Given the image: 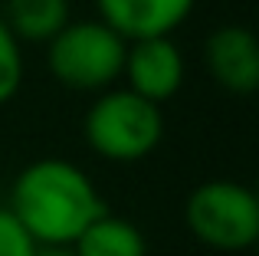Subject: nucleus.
<instances>
[{"instance_id": "f03ea898", "label": "nucleus", "mask_w": 259, "mask_h": 256, "mask_svg": "<svg viewBox=\"0 0 259 256\" xmlns=\"http://www.w3.org/2000/svg\"><path fill=\"white\" fill-rule=\"evenodd\" d=\"M128 43L102 20H76L66 23L50 39L46 63L63 86L79 92H99L112 86L125 69Z\"/></svg>"}, {"instance_id": "9d476101", "label": "nucleus", "mask_w": 259, "mask_h": 256, "mask_svg": "<svg viewBox=\"0 0 259 256\" xmlns=\"http://www.w3.org/2000/svg\"><path fill=\"white\" fill-rule=\"evenodd\" d=\"M20 86H23V50L0 17V105L10 102L20 92Z\"/></svg>"}, {"instance_id": "f257e3e1", "label": "nucleus", "mask_w": 259, "mask_h": 256, "mask_svg": "<svg viewBox=\"0 0 259 256\" xmlns=\"http://www.w3.org/2000/svg\"><path fill=\"white\" fill-rule=\"evenodd\" d=\"M10 210L39 246H72L108 207L82 167L63 158H43L13 181Z\"/></svg>"}, {"instance_id": "9b49d317", "label": "nucleus", "mask_w": 259, "mask_h": 256, "mask_svg": "<svg viewBox=\"0 0 259 256\" xmlns=\"http://www.w3.org/2000/svg\"><path fill=\"white\" fill-rule=\"evenodd\" d=\"M39 243L30 237L10 207H0V256H36Z\"/></svg>"}, {"instance_id": "7ed1b4c3", "label": "nucleus", "mask_w": 259, "mask_h": 256, "mask_svg": "<svg viewBox=\"0 0 259 256\" xmlns=\"http://www.w3.org/2000/svg\"><path fill=\"white\" fill-rule=\"evenodd\" d=\"M164 135L161 109L132 89L105 92L85 115V141L105 161H141Z\"/></svg>"}, {"instance_id": "20e7f679", "label": "nucleus", "mask_w": 259, "mask_h": 256, "mask_svg": "<svg viewBox=\"0 0 259 256\" xmlns=\"http://www.w3.org/2000/svg\"><path fill=\"white\" fill-rule=\"evenodd\" d=\"M187 227L213 250H249L259 240V200L236 181H207L187 200Z\"/></svg>"}, {"instance_id": "423d86ee", "label": "nucleus", "mask_w": 259, "mask_h": 256, "mask_svg": "<svg viewBox=\"0 0 259 256\" xmlns=\"http://www.w3.org/2000/svg\"><path fill=\"white\" fill-rule=\"evenodd\" d=\"M95 4L102 23H108L125 43L171 36L194 10V0H95Z\"/></svg>"}, {"instance_id": "6e6552de", "label": "nucleus", "mask_w": 259, "mask_h": 256, "mask_svg": "<svg viewBox=\"0 0 259 256\" xmlns=\"http://www.w3.org/2000/svg\"><path fill=\"white\" fill-rule=\"evenodd\" d=\"M76 256H148V243L135 224L115 214H102L69 246Z\"/></svg>"}, {"instance_id": "39448f33", "label": "nucleus", "mask_w": 259, "mask_h": 256, "mask_svg": "<svg viewBox=\"0 0 259 256\" xmlns=\"http://www.w3.org/2000/svg\"><path fill=\"white\" fill-rule=\"evenodd\" d=\"M128 89L148 102H164L171 99L184 82V56L171 43V36H151V39H135L125 53V69Z\"/></svg>"}, {"instance_id": "1a4fd4ad", "label": "nucleus", "mask_w": 259, "mask_h": 256, "mask_svg": "<svg viewBox=\"0 0 259 256\" xmlns=\"http://www.w3.org/2000/svg\"><path fill=\"white\" fill-rule=\"evenodd\" d=\"M4 23L26 43H50L69 23V0H7Z\"/></svg>"}, {"instance_id": "f8f14e48", "label": "nucleus", "mask_w": 259, "mask_h": 256, "mask_svg": "<svg viewBox=\"0 0 259 256\" xmlns=\"http://www.w3.org/2000/svg\"><path fill=\"white\" fill-rule=\"evenodd\" d=\"M36 256H76L69 246H39Z\"/></svg>"}, {"instance_id": "0eeeda50", "label": "nucleus", "mask_w": 259, "mask_h": 256, "mask_svg": "<svg viewBox=\"0 0 259 256\" xmlns=\"http://www.w3.org/2000/svg\"><path fill=\"white\" fill-rule=\"evenodd\" d=\"M207 66L227 92L249 96L259 86V43L246 26H220L207 39Z\"/></svg>"}]
</instances>
